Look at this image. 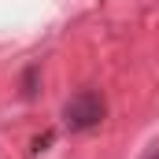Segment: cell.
Instances as JSON below:
<instances>
[{
    "label": "cell",
    "mask_w": 159,
    "mask_h": 159,
    "mask_svg": "<svg viewBox=\"0 0 159 159\" xmlns=\"http://www.w3.org/2000/svg\"><path fill=\"white\" fill-rule=\"evenodd\" d=\"M104 96L96 93V89H78L67 104H63V122L70 126V129H93L96 122L104 119Z\"/></svg>",
    "instance_id": "6da1fadb"
},
{
    "label": "cell",
    "mask_w": 159,
    "mask_h": 159,
    "mask_svg": "<svg viewBox=\"0 0 159 159\" xmlns=\"http://www.w3.org/2000/svg\"><path fill=\"white\" fill-rule=\"evenodd\" d=\"M152 159H159V152H156V156H152Z\"/></svg>",
    "instance_id": "7a4b0ae2"
}]
</instances>
